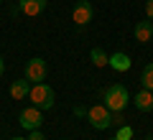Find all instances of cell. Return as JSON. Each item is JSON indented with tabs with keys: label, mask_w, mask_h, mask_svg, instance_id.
Masks as SVG:
<instances>
[{
	"label": "cell",
	"mask_w": 153,
	"mask_h": 140,
	"mask_svg": "<svg viewBox=\"0 0 153 140\" xmlns=\"http://www.w3.org/2000/svg\"><path fill=\"white\" fill-rule=\"evenodd\" d=\"M117 140H133V130L128 127V125H123L120 130H117V135H115Z\"/></svg>",
	"instance_id": "14"
},
{
	"label": "cell",
	"mask_w": 153,
	"mask_h": 140,
	"mask_svg": "<svg viewBox=\"0 0 153 140\" xmlns=\"http://www.w3.org/2000/svg\"><path fill=\"white\" fill-rule=\"evenodd\" d=\"M133 104H135V107L140 110V112H151V110H153V92L140 89V92L135 94V97H133Z\"/></svg>",
	"instance_id": "9"
},
{
	"label": "cell",
	"mask_w": 153,
	"mask_h": 140,
	"mask_svg": "<svg viewBox=\"0 0 153 140\" xmlns=\"http://www.w3.org/2000/svg\"><path fill=\"white\" fill-rule=\"evenodd\" d=\"M74 115L76 117H87V107H74Z\"/></svg>",
	"instance_id": "17"
},
{
	"label": "cell",
	"mask_w": 153,
	"mask_h": 140,
	"mask_svg": "<svg viewBox=\"0 0 153 140\" xmlns=\"http://www.w3.org/2000/svg\"><path fill=\"white\" fill-rule=\"evenodd\" d=\"M112 140H117V138H112Z\"/></svg>",
	"instance_id": "21"
},
{
	"label": "cell",
	"mask_w": 153,
	"mask_h": 140,
	"mask_svg": "<svg viewBox=\"0 0 153 140\" xmlns=\"http://www.w3.org/2000/svg\"><path fill=\"white\" fill-rule=\"evenodd\" d=\"M140 84H143V89L153 92V64H146V69L140 74Z\"/></svg>",
	"instance_id": "13"
},
{
	"label": "cell",
	"mask_w": 153,
	"mask_h": 140,
	"mask_svg": "<svg viewBox=\"0 0 153 140\" xmlns=\"http://www.w3.org/2000/svg\"><path fill=\"white\" fill-rule=\"evenodd\" d=\"M120 115H123V112H110L105 104H94V107L87 110V120H89V125H92L94 130H107L112 122L120 125V122H123Z\"/></svg>",
	"instance_id": "1"
},
{
	"label": "cell",
	"mask_w": 153,
	"mask_h": 140,
	"mask_svg": "<svg viewBox=\"0 0 153 140\" xmlns=\"http://www.w3.org/2000/svg\"><path fill=\"white\" fill-rule=\"evenodd\" d=\"M28 92H31V81L28 79H21V81H13L10 84V97L13 99H26Z\"/></svg>",
	"instance_id": "11"
},
{
	"label": "cell",
	"mask_w": 153,
	"mask_h": 140,
	"mask_svg": "<svg viewBox=\"0 0 153 140\" xmlns=\"http://www.w3.org/2000/svg\"><path fill=\"white\" fill-rule=\"evenodd\" d=\"M110 66H112L115 71H128L133 66V61H130V56L128 54H123V51H117V54H112L110 56V61H107Z\"/></svg>",
	"instance_id": "10"
},
{
	"label": "cell",
	"mask_w": 153,
	"mask_h": 140,
	"mask_svg": "<svg viewBox=\"0 0 153 140\" xmlns=\"http://www.w3.org/2000/svg\"><path fill=\"white\" fill-rule=\"evenodd\" d=\"M46 71H49V69H46V61L36 56V59H31L26 64V79L31 81V84H38V81L46 79Z\"/></svg>",
	"instance_id": "5"
},
{
	"label": "cell",
	"mask_w": 153,
	"mask_h": 140,
	"mask_svg": "<svg viewBox=\"0 0 153 140\" xmlns=\"http://www.w3.org/2000/svg\"><path fill=\"white\" fill-rule=\"evenodd\" d=\"M10 140H28V138H10Z\"/></svg>",
	"instance_id": "19"
},
{
	"label": "cell",
	"mask_w": 153,
	"mask_h": 140,
	"mask_svg": "<svg viewBox=\"0 0 153 140\" xmlns=\"http://www.w3.org/2000/svg\"><path fill=\"white\" fill-rule=\"evenodd\" d=\"M92 16H94V8H92L89 0H79L74 5V10H71V18H74L76 26H87V23L92 21Z\"/></svg>",
	"instance_id": "6"
},
{
	"label": "cell",
	"mask_w": 153,
	"mask_h": 140,
	"mask_svg": "<svg viewBox=\"0 0 153 140\" xmlns=\"http://www.w3.org/2000/svg\"><path fill=\"white\" fill-rule=\"evenodd\" d=\"M133 36H135L138 43H148L153 38V21H140L135 26V31H133Z\"/></svg>",
	"instance_id": "8"
},
{
	"label": "cell",
	"mask_w": 153,
	"mask_h": 140,
	"mask_svg": "<svg viewBox=\"0 0 153 140\" xmlns=\"http://www.w3.org/2000/svg\"><path fill=\"white\" fill-rule=\"evenodd\" d=\"M89 56H92V64H94V66H107V61H110V56L105 54L100 46H94V49L89 51Z\"/></svg>",
	"instance_id": "12"
},
{
	"label": "cell",
	"mask_w": 153,
	"mask_h": 140,
	"mask_svg": "<svg viewBox=\"0 0 153 140\" xmlns=\"http://www.w3.org/2000/svg\"><path fill=\"white\" fill-rule=\"evenodd\" d=\"M28 99H31L33 107H38V110H51V107H54V102H56V94H54V89H51L49 84L38 81V84L31 87Z\"/></svg>",
	"instance_id": "3"
},
{
	"label": "cell",
	"mask_w": 153,
	"mask_h": 140,
	"mask_svg": "<svg viewBox=\"0 0 153 140\" xmlns=\"http://www.w3.org/2000/svg\"><path fill=\"white\" fill-rule=\"evenodd\" d=\"M3 71H5V64H3V56H0V76H3Z\"/></svg>",
	"instance_id": "18"
},
{
	"label": "cell",
	"mask_w": 153,
	"mask_h": 140,
	"mask_svg": "<svg viewBox=\"0 0 153 140\" xmlns=\"http://www.w3.org/2000/svg\"><path fill=\"white\" fill-rule=\"evenodd\" d=\"M105 107L110 110V112H123V110L130 104V92L125 89L123 84H112L105 89Z\"/></svg>",
	"instance_id": "2"
},
{
	"label": "cell",
	"mask_w": 153,
	"mask_h": 140,
	"mask_svg": "<svg viewBox=\"0 0 153 140\" xmlns=\"http://www.w3.org/2000/svg\"><path fill=\"white\" fill-rule=\"evenodd\" d=\"M0 3H3V0H0Z\"/></svg>",
	"instance_id": "22"
},
{
	"label": "cell",
	"mask_w": 153,
	"mask_h": 140,
	"mask_svg": "<svg viewBox=\"0 0 153 140\" xmlns=\"http://www.w3.org/2000/svg\"><path fill=\"white\" fill-rule=\"evenodd\" d=\"M44 110H38V107H26V110H21V115H18V122H21V127H26V130H38L41 127V122H44Z\"/></svg>",
	"instance_id": "4"
},
{
	"label": "cell",
	"mask_w": 153,
	"mask_h": 140,
	"mask_svg": "<svg viewBox=\"0 0 153 140\" xmlns=\"http://www.w3.org/2000/svg\"><path fill=\"white\" fill-rule=\"evenodd\" d=\"M28 140H46V138H44V133H41V130H31Z\"/></svg>",
	"instance_id": "15"
},
{
	"label": "cell",
	"mask_w": 153,
	"mask_h": 140,
	"mask_svg": "<svg viewBox=\"0 0 153 140\" xmlns=\"http://www.w3.org/2000/svg\"><path fill=\"white\" fill-rule=\"evenodd\" d=\"M46 3L49 0H18V10L28 18H36L46 10Z\"/></svg>",
	"instance_id": "7"
},
{
	"label": "cell",
	"mask_w": 153,
	"mask_h": 140,
	"mask_svg": "<svg viewBox=\"0 0 153 140\" xmlns=\"http://www.w3.org/2000/svg\"><path fill=\"white\" fill-rule=\"evenodd\" d=\"M146 16L148 21H153V0H146Z\"/></svg>",
	"instance_id": "16"
},
{
	"label": "cell",
	"mask_w": 153,
	"mask_h": 140,
	"mask_svg": "<svg viewBox=\"0 0 153 140\" xmlns=\"http://www.w3.org/2000/svg\"><path fill=\"white\" fill-rule=\"evenodd\" d=\"M143 140H151V138H143Z\"/></svg>",
	"instance_id": "20"
}]
</instances>
